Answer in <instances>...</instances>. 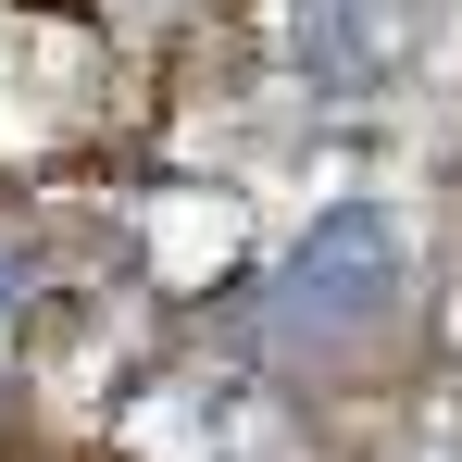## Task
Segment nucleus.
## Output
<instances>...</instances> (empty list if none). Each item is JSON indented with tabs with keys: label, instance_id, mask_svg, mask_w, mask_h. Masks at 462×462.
I'll return each instance as SVG.
<instances>
[{
	"label": "nucleus",
	"instance_id": "7ed1b4c3",
	"mask_svg": "<svg viewBox=\"0 0 462 462\" xmlns=\"http://www.w3.org/2000/svg\"><path fill=\"white\" fill-rule=\"evenodd\" d=\"M13 288H25V275H13V250H0V312H13Z\"/></svg>",
	"mask_w": 462,
	"mask_h": 462
},
{
	"label": "nucleus",
	"instance_id": "f03ea898",
	"mask_svg": "<svg viewBox=\"0 0 462 462\" xmlns=\"http://www.w3.org/2000/svg\"><path fill=\"white\" fill-rule=\"evenodd\" d=\"M425 38V0H300V76L312 88H387Z\"/></svg>",
	"mask_w": 462,
	"mask_h": 462
},
{
	"label": "nucleus",
	"instance_id": "f257e3e1",
	"mask_svg": "<svg viewBox=\"0 0 462 462\" xmlns=\"http://www.w3.org/2000/svg\"><path fill=\"white\" fill-rule=\"evenodd\" d=\"M387 300H400V213H375V200L312 213L275 263V325L288 337H363Z\"/></svg>",
	"mask_w": 462,
	"mask_h": 462
}]
</instances>
